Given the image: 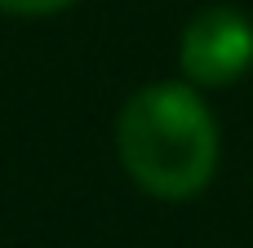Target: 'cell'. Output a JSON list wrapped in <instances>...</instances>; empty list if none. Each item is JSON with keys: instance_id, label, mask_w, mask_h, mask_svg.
Returning a JSON list of instances; mask_svg holds the SVG:
<instances>
[{"instance_id": "3957f363", "label": "cell", "mask_w": 253, "mask_h": 248, "mask_svg": "<svg viewBox=\"0 0 253 248\" xmlns=\"http://www.w3.org/2000/svg\"><path fill=\"white\" fill-rule=\"evenodd\" d=\"M76 0H0L4 13H18V18H44V13H58Z\"/></svg>"}, {"instance_id": "6da1fadb", "label": "cell", "mask_w": 253, "mask_h": 248, "mask_svg": "<svg viewBox=\"0 0 253 248\" xmlns=\"http://www.w3.org/2000/svg\"><path fill=\"white\" fill-rule=\"evenodd\" d=\"M116 151L138 191L156 200H191L213 182L222 138L191 80H160L125 102Z\"/></svg>"}, {"instance_id": "7a4b0ae2", "label": "cell", "mask_w": 253, "mask_h": 248, "mask_svg": "<svg viewBox=\"0 0 253 248\" xmlns=\"http://www.w3.org/2000/svg\"><path fill=\"white\" fill-rule=\"evenodd\" d=\"M182 75L196 89H222L245 80L253 67V22L236 4H205L187 27L178 44Z\"/></svg>"}]
</instances>
